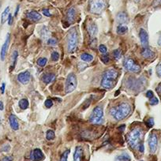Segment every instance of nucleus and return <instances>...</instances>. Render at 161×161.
I'll return each instance as SVG.
<instances>
[{"instance_id":"nucleus-30","label":"nucleus","mask_w":161,"mask_h":161,"mask_svg":"<svg viewBox=\"0 0 161 161\" xmlns=\"http://www.w3.org/2000/svg\"><path fill=\"white\" fill-rule=\"evenodd\" d=\"M113 56L116 60H119L122 57V51L119 49H115L113 51Z\"/></svg>"},{"instance_id":"nucleus-4","label":"nucleus","mask_w":161,"mask_h":161,"mask_svg":"<svg viewBox=\"0 0 161 161\" xmlns=\"http://www.w3.org/2000/svg\"><path fill=\"white\" fill-rule=\"evenodd\" d=\"M78 44V34L77 30L72 29L69 32L67 36V47L70 53H73L76 51Z\"/></svg>"},{"instance_id":"nucleus-29","label":"nucleus","mask_w":161,"mask_h":161,"mask_svg":"<svg viewBox=\"0 0 161 161\" xmlns=\"http://www.w3.org/2000/svg\"><path fill=\"white\" fill-rule=\"evenodd\" d=\"M36 63H37L38 66H40V67H44L48 63V59L46 58H40V59H38Z\"/></svg>"},{"instance_id":"nucleus-44","label":"nucleus","mask_w":161,"mask_h":161,"mask_svg":"<svg viewBox=\"0 0 161 161\" xmlns=\"http://www.w3.org/2000/svg\"><path fill=\"white\" fill-rule=\"evenodd\" d=\"M13 160V158L11 156H5V157H3L2 159V160L1 161H12Z\"/></svg>"},{"instance_id":"nucleus-21","label":"nucleus","mask_w":161,"mask_h":161,"mask_svg":"<svg viewBox=\"0 0 161 161\" xmlns=\"http://www.w3.org/2000/svg\"><path fill=\"white\" fill-rule=\"evenodd\" d=\"M115 161H131V158L126 152H123L122 154L117 156L115 159Z\"/></svg>"},{"instance_id":"nucleus-48","label":"nucleus","mask_w":161,"mask_h":161,"mask_svg":"<svg viewBox=\"0 0 161 161\" xmlns=\"http://www.w3.org/2000/svg\"><path fill=\"white\" fill-rule=\"evenodd\" d=\"M125 128H126V126L123 125V126H119V130L121 132H122L123 131V130H124Z\"/></svg>"},{"instance_id":"nucleus-10","label":"nucleus","mask_w":161,"mask_h":161,"mask_svg":"<svg viewBox=\"0 0 161 161\" xmlns=\"http://www.w3.org/2000/svg\"><path fill=\"white\" fill-rule=\"evenodd\" d=\"M10 42V33H8V34L6 35V40H5L4 44H3V45L2 46V48H1L0 57H1V60H2V61H4V60H5L6 53H7V50H8V48H9Z\"/></svg>"},{"instance_id":"nucleus-33","label":"nucleus","mask_w":161,"mask_h":161,"mask_svg":"<svg viewBox=\"0 0 161 161\" xmlns=\"http://www.w3.org/2000/svg\"><path fill=\"white\" fill-rule=\"evenodd\" d=\"M149 104L150 105H152V106H154V105H156L159 104V100L156 97H152V98L150 99V100H149Z\"/></svg>"},{"instance_id":"nucleus-13","label":"nucleus","mask_w":161,"mask_h":161,"mask_svg":"<svg viewBox=\"0 0 161 161\" xmlns=\"http://www.w3.org/2000/svg\"><path fill=\"white\" fill-rule=\"evenodd\" d=\"M30 78H31V75L29 71H25L20 73L18 76V80L20 83L23 84V85H26L29 82Z\"/></svg>"},{"instance_id":"nucleus-5","label":"nucleus","mask_w":161,"mask_h":161,"mask_svg":"<svg viewBox=\"0 0 161 161\" xmlns=\"http://www.w3.org/2000/svg\"><path fill=\"white\" fill-rule=\"evenodd\" d=\"M107 6L106 0H89V11L94 14H100Z\"/></svg>"},{"instance_id":"nucleus-22","label":"nucleus","mask_w":161,"mask_h":161,"mask_svg":"<svg viewBox=\"0 0 161 161\" xmlns=\"http://www.w3.org/2000/svg\"><path fill=\"white\" fill-rule=\"evenodd\" d=\"M55 78V75L54 74H46L42 77V80L46 84H49L52 82Z\"/></svg>"},{"instance_id":"nucleus-35","label":"nucleus","mask_w":161,"mask_h":161,"mask_svg":"<svg viewBox=\"0 0 161 161\" xmlns=\"http://www.w3.org/2000/svg\"><path fill=\"white\" fill-rule=\"evenodd\" d=\"M48 44L49 46H56L57 40L55 38H49L48 40Z\"/></svg>"},{"instance_id":"nucleus-52","label":"nucleus","mask_w":161,"mask_h":161,"mask_svg":"<svg viewBox=\"0 0 161 161\" xmlns=\"http://www.w3.org/2000/svg\"><path fill=\"white\" fill-rule=\"evenodd\" d=\"M135 1H136V2H140L141 0H135Z\"/></svg>"},{"instance_id":"nucleus-1","label":"nucleus","mask_w":161,"mask_h":161,"mask_svg":"<svg viewBox=\"0 0 161 161\" xmlns=\"http://www.w3.org/2000/svg\"><path fill=\"white\" fill-rule=\"evenodd\" d=\"M118 77L119 72L115 69H108L104 73L101 80V86L107 89H111L116 83Z\"/></svg>"},{"instance_id":"nucleus-27","label":"nucleus","mask_w":161,"mask_h":161,"mask_svg":"<svg viewBox=\"0 0 161 161\" xmlns=\"http://www.w3.org/2000/svg\"><path fill=\"white\" fill-rule=\"evenodd\" d=\"M18 52L17 51H14L13 52L12 55V66L10 67L11 70L15 67V65H16V63H17V60H18Z\"/></svg>"},{"instance_id":"nucleus-51","label":"nucleus","mask_w":161,"mask_h":161,"mask_svg":"<svg viewBox=\"0 0 161 161\" xmlns=\"http://www.w3.org/2000/svg\"><path fill=\"white\" fill-rule=\"evenodd\" d=\"M18 10H19V6H18V7H17V9H16V12H15V16H17V14H18Z\"/></svg>"},{"instance_id":"nucleus-19","label":"nucleus","mask_w":161,"mask_h":161,"mask_svg":"<svg viewBox=\"0 0 161 161\" xmlns=\"http://www.w3.org/2000/svg\"><path fill=\"white\" fill-rule=\"evenodd\" d=\"M75 17H76V11L74 7H71L68 10L67 14H66V18H67V21L70 23H73L74 21Z\"/></svg>"},{"instance_id":"nucleus-50","label":"nucleus","mask_w":161,"mask_h":161,"mask_svg":"<svg viewBox=\"0 0 161 161\" xmlns=\"http://www.w3.org/2000/svg\"><path fill=\"white\" fill-rule=\"evenodd\" d=\"M158 45H159V46H161V35H160V36L159 37V40H158Z\"/></svg>"},{"instance_id":"nucleus-46","label":"nucleus","mask_w":161,"mask_h":161,"mask_svg":"<svg viewBox=\"0 0 161 161\" xmlns=\"http://www.w3.org/2000/svg\"><path fill=\"white\" fill-rule=\"evenodd\" d=\"M5 87H6V84H2V86H1V93H2V94H3L4 92H5Z\"/></svg>"},{"instance_id":"nucleus-24","label":"nucleus","mask_w":161,"mask_h":161,"mask_svg":"<svg viewBox=\"0 0 161 161\" xmlns=\"http://www.w3.org/2000/svg\"><path fill=\"white\" fill-rule=\"evenodd\" d=\"M116 32L119 35H124L128 32V28L126 25H118Z\"/></svg>"},{"instance_id":"nucleus-43","label":"nucleus","mask_w":161,"mask_h":161,"mask_svg":"<svg viewBox=\"0 0 161 161\" xmlns=\"http://www.w3.org/2000/svg\"><path fill=\"white\" fill-rule=\"evenodd\" d=\"M137 149H138V150H139V152H144V151H145V147H144V145L142 143L141 144Z\"/></svg>"},{"instance_id":"nucleus-6","label":"nucleus","mask_w":161,"mask_h":161,"mask_svg":"<svg viewBox=\"0 0 161 161\" xmlns=\"http://www.w3.org/2000/svg\"><path fill=\"white\" fill-rule=\"evenodd\" d=\"M89 122L93 124L100 125L104 122V111L101 107H96L89 116Z\"/></svg>"},{"instance_id":"nucleus-28","label":"nucleus","mask_w":161,"mask_h":161,"mask_svg":"<svg viewBox=\"0 0 161 161\" xmlns=\"http://www.w3.org/2000/svg\"><path fill=\"white\" fill-rule=\"evenodd\" d=\"M46 137H47V139H48V141L54 140L55 137V132H54L52 130H48L47 134H46Z\"/></svg>"},{"instance_id":"nucleus-37","label":"nucleus","mask_w":161,"mask_h":161,"mask_svg":"<svg viewBox=\"0 0 161 161\" xmlns=\"http://www.w3.org/2000/svg\"><path fill=\"white\" fill-rule=\"evenodd\" d=\"M99 51H100L101 53L104 54L107 51V47L105 46V45L100 44V46H99Z\"/></svg>"},{"instance_id":"nucleus-8","label":"nucleus","mask_w":161,"mask_h":161,"mask_svg":"<svg viewBox=\"0 0 161 161\" xmlns=\"http://www.w3.org/2000/svg\"><path fill=\"white\" fill-rule=\"evenodd\" d=\"M124 66L129 72L137 74L141 72V66L134 62L131 59H126L124 61Z\"/></svg>"},{"instance_id":"nucleus-14","label":"nucleus","mask_w":161,"mask_h":161,"mask_svg":"<svg viewBox=\"0 0 161 161\" xmlns=\"http://www.w3.org/2000/svg\"><path fill=\"white\" fill-rule=\"evenodd\" d=\"M44 157L43 152L40 149H36L33 150L31 153V159L33 161H40Z\"/></svg>"},{"instance_id":"nucleus-39","label":"nucleus","mask_w":161,"mask_h":161,"mask_svg":"<svg viewBox=\"0 0 161 161\" xmlns=\"http://www.w3.org/2000/svg\"><path fill=\"white\" fill-rule=\"evenodd\" d=\"M156 74L158 75L159 78H161V63H159L156 66Z\"/></svg>"},{"instance_id":"nucleus-15","label":"nucleus","mask_w":161,"mask_h":161,"mask_svg":"<svg viewBox=\"0 0 161 161\" xmlns=\"http://www.w3.org/2000/svg\"><path fill=\"white\" fill-rule=\"evenodd\" d=\"M27 18L32 21H40L42 18V16L40 14H39L38 12H36L35 10L33 11H29V13H27Z\"/></svg>"},{"instance_id":"nucleus-31","label":"nucleus","mask_w":161,"mask_h":161,"mask_svg":"<svg viewBox=\"0 0 161 161\" xmlns=\"http://www.w3.org/2000/svg\"><path fill=\"white\" fill-rule=\"evenodd\" d=\"M70 150H66L65 152H63L62 156H61V157H60V160L59 161H67V158H68V156L70 154Z\"/></svg>"},{"instance_id":"nucleus-26","label":"nucleus","mask_w":161,"mask_h":161,"mask_svg":"<svg viewBox=\"0 0 161 161\" xmlns=\"http://www.w3.org/2000/svg\"><path fill=\"white\" fill-rule=\"evenodd\" d=\"M19 107L22 110H25L29 107V101L26 99H22L19 101Z\"/></svg>"},{"instance_id":"nucleus-16","label":"nucleus","mask_w":161,"mask_h":161,"mask_svg":"<svg viewBox=\"0 0 161 161\" xmlns=\"http://www.w3.org/2000/svg\"><path fill=\"white\" fill-rule=\"evenodd\" d=\"M141 55V56L143 57L144 59H152L156 55L155 52L148 48H144Z\"/></svg>"},{"instance_id":"nucleus-9","label":"nucleus","mask_w":161,"mask_h":161,"mask_svg":"<svg viewBox=\"0 0 161 161\" xmlns=\"http://www.w3.org/2000/svg\"><path fill=\"white\" fill-rule=\"evenodd\" d=\"M149 147L151 153H155L158 146V137L155 133L150 134L149 137Z\"/></svg>"},{"instance_id":"nucleus-7","label":"nucleus","mask_w":161,"mask_h":161,"mask_svg":"<svg viewBox=\"0 0 161 161\" xmlns=\"http://www.w3.org/2000/svg\"><path fill=\"white\" fill-rule=\"evenodd\" d=\"M77 85H78V79L76 75L73 73L70 74L67 76L65 83V93L66 94L72 93L77 88Z\"/></svg>"},{"instance_id":"nucleus-25","label":"nucleus","mask_w":161,"mask_h":161,"mask_svg":"<svg viewBox=\"0 0 161 161\" xmlns=\"http://www.w3.org/2000/svg\"><path fill=\"white\" fill-rule=\"evenodd\" d=\"M80 59L81 60H83L85 62H87V63H89V62H92L93 59V56L92 55L88 53H84L80 55Z\"/></svg>"},{"instance_id":"nucleus-38","label":"nucleus","mask_w":161,"mask_h":161,"mask_svg":"<svg viewBox=\"0 0 161 161\" xmlns=\"http://www.w3.org/2000/svg\"><path fill=\"white\" fill-rule=\"evenodd\" d=\"M44 105L46 106V107H48V108H50V107H51L52 106H53V102H52V100H51L48 99V100H47L45 101Z\"/></svg>"},{"instance_id":"nucleus-18","label":"nucleus","mask_w":161,"mask_h":161,"mask_svg":"<svg viewBox=\"0 0 161 161\" xmlns=\"http://www.w3.org/2000/svg\"><path fill=\"white\" fill-rule=\"evenodd\" d=\"M83 155V149L80 146H77L74 154V161H81Z\"/></svg>"},{"instance_id":"nucleus-45","label":"nucleus","mask_w":161,"mask_h":161,"mask_svg":"<svg viewBox=\"0 0 161 161\" xmlns=\"http://www.w3.org/2000/svg\"><path fill=\"white\" fill-rule=\"evenodd\" d=\"M13 23V16L11 14L9 15V18H8V24L9 25H11Z\"/></svg>"},{"instance_id":"nucleus-36","label":"nucleus","mask_w":161,"mask_h":161,"mask_svg":"<svg viewBox=\"0 0 161 161\" xmlns=\"http://www.w3.org/2000/svg\"><path fill=\"white\" fill-rule=\"evenodd\" d=\"M146 125L148 127H149V128L152 127V126H154V119H153L152 118H150V119H149L147 120Z\"/></svg>"},{"instance_id":"nucleus-12","label":"nucleus","mask_w":161,"mask_h":161,"mask_svg":"<svg viewBox=\"0 0 161 161\" xmlns=\"http://www.w3.org/2000/svg\"><path fill=\"white\" fill-rule=\"evenodd\" d=\"M116 21L119 25H126L129 21L128 16L124 12L119 13L116 16Z\"/></svg>"},{"instance_id":"nucleus-23","label":"nucleus","mask_w":161,"mask_h":161,"mask_svg":"<svg viewBox=\"0 0 161 161\" xmlns=\"http://www.w3.org/2000/svg\"><path fill=\"white\" fill-rule=\"evenodd\" d=\"M10 14V7L7 6L6 9L4 10V11L3 12L2 15H1V23L2 24H4L6 20H8Z\"/></svg>"},{"instance_id":"nucleus-40","label":"nucleus","mask_w":161,"mask_h":161,"mask_svg":"<svg viewBox=\"0 0 161 161\" xmlns=\"http://www.w3.org/2000/svg\"><path fill=\"white\" fill-rule=\"evenodd\" d=\"M146 96L147 98H149V100L151 98H152L153 96H154V94H153V92L152 91H151V90H149V91H148L146 93Z\"/></svg>"},{"instance_id":"nucleus-34","label":"nucleus","mask_w":161,"mask_h":161,"mask_svg":"<svg viewBox=\"0 0 161 161\" xmlns=\"http://www.w3.org/2000/svg\"><path fill=\"white\" fill-rule=\"evenodd\" d=\"M101 61L104 63H109L110 62V57L108 56V55H104L101 56Z\"/></svg>"},{"instance_id":"nucleus-17","label":"nucleus","mask_w":161,"mask_h":161,"mask_svg":"<svg viewBox=\"0 0 161 161\" xmlns=\"http://www.w3.org/2000/svg\"><path fill=\"white\" fill-rule=\"evenodd\" d=\"M10 125V127L14 130H18L19 129V123H18V119L14 115H10L9 118Z\"/></svg>"},{"instance_id":"nucleus-53","label":"nucleus","mask_w":161,"mask_h":161,"mask_svg":"<svg viewBox=\"0 0 161 161\" xmlns=\"http://www.w3.org/2000/svg\"><path fill=\"white\" fill-rule=\"evenodd\" d=\"M140 161H144V160H140Z\"/></svg>"},{"instance_id":"nucleus-47","label":"nucleus","mask_w":161,"mask_h":161,"mask_svg":"<svg viewBox=\"0 0 161 161\" xmlns=\"http://www.w3.org/2000/svg\"><path fill=\"white\" fill-rule=\"evenodd\" d=\"M156 92L159 93V95H161V83L159 84V85L156 88Z\"/></svg>"},{"instance_id":"nucleus-32","label":"nucleus","mask_w":161,"mask_h":161,"mask_svg":"<svg viewBox=\"0 0 161 161\" xmlns=\"http://www.w3.org/2000/svg\"><path fill=\"white\" fill-rule=\"evenodd\" d=\"M51 60L54 62H56L59 59V54L56 52V51H54L53 53L51 54Z\"/></svg>"},{"instance_id":"nucleus-41","label":"nucleus","mask_w":161,"mask_h":161,"mask_svg":"<svg viewBox=\"0 0 161 161\" xmlns=\"http://www.w3.org/2000/svg\"><path fill=\"white\" fill-rule=\"evenodd\" d=\"M43 14H44V15H45L46 17H51V13L49 12V10H43Z\"/></svg>"},{"instance_id":"nucleus-49","label":"nucleus","mask_w":161,"mask_h":161,"mask_svg":"<svg viewBox=\"0 0 161 161\" xmlns=\"http://www.w3.org/2000/svg\"><path fill=\"white\" fill-rule=\"evenodd\" d=\"M4 109V106H3V103L2 101H0V110L3 111Z\"/></svg>"},{"instance_id":"nucleus-42","label":"nucleus","mask_w":161,"mask_h":161,"mask_svg":"<svg viewBox=\"0 0 161 161\" xmlns=\"http://www.w3.org/2000/svg\"><path fill=\"white\" fill-rule=\"evenodd\" d=\"M152 5L154 6H160V5H161V0H155L152 3Z\"/></svg>"},{"instance_id":"nucleus-2","label":"nucleus","mask_w":161,"mask_h":161,"mask_svg":"<svg viewBox=\"0 0 161 161\" xmlns=\"http://www.w3.org/2000/svg\"><path fill=\"white\" fill-rule=\"evenodd\" d=\"M144 132L143 130L140 127H135L131 131L127 134V142L129 145L132 149H136L141 144V141L143 139Z\"/></svg>"},{"instance_id":"nucleus-20","label":"nucleus","mask_w":161,"mask_h":161,"mask_svg":"<svg viewBox=\"0 0 161 161\" xmlns=\"http://www.w3.org/2000/svg\"><path fill=\"white\" fill-rule=\"evenodd\" d=\"M97 32H98V29L95 24H91L88 26V33L92 38H95Z\"/></svg>"},{"instance_id":"nucleus-11","label":"nucleus","mask_w":161,"mask_h":161,"mask_svg":"<svg viewBox=\"0 0 161 161\" xmlns=\"http://www.w3.org/2000/svg\"><path fill=\"white\" fill-rule=\"evenodd\" d=\"M139 37H140L141 43L143 48H148L149 46V35L144 29H141L139 32Z\"/></svg>"},{"instance_id":"nucleus-3","label":"nucleus","mask_w":161,"mask_h":161,"mask_svg":"<svg viewBox=\"0 0 161 161\" xmlns=\"http://www.w3.org/2000/svg\"><path fill=\"white\" fill-rule=\"evenodd\" d=\"M131 112V106L128 103H122L117 107L111 109V115L118 121L124 119Z\"/></svg>"}]
</instances>
